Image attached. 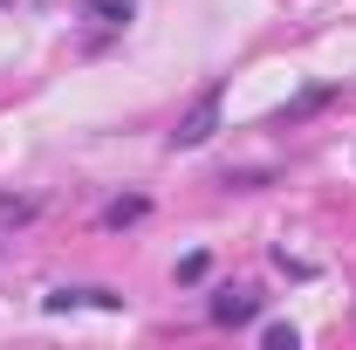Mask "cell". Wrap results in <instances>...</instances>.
<instances>
[{
	"instance_id": "obj_7",
	"label": "cell",
	"mask_w": 356,
	"mask_h": 350,
	"mask_svg": "<svg viewBox=\"0 0 356 350\" xmlns=\"http://www.w3.org/2000/svg\"><path fill=\"white\" fill-rule=\"evenodd\" d=\"M295 344H302L295 323H267V350H295Z\"/></svg>"
},
{
	"instance_id": "obj_5",
	"label": "cell",
	"mask_w": 356,
	"mask_h": 350,
	"mask_svg": "<svg viewBox=\"0 0 356 350\" xmlns=\"http://www.w3.org/2000/svg\"><path fill=\"white\" fill-rule=\"evenodd\" d=\"M329 96H336V89H309V96H295V103L281 110V124H302V117H315V110H322Z\"/></svg>"
},
{
	"instance_id": "obj_3",
	"label": "cell",
	"mask_w": 356,
	"mask_h": 350,
	"mask_svg": "<svg viewBox=\"0 0 356 350\" xmlns=\"http://www.w3.org/2000/svg\"><path fill=\"white\" fill-rule=\"evenodd\" d=\"M42 309L48 316H69V309H124V296L117 289H48Z\"/></svg>"
},
{
	"instance_id": "obj_2",
	"label": "cell",
	"mask_w": 356,
	"mask_h": 350,
	"mask_svg": "<svg viewBox=\"0 0 356 350\" xmlns=\"http://www.w3.org/2000/svg\"><path fill=\"white\" fill-rule=\"evenodd\" d=\"M213 323H226V330H247V323H254V316H261V289H233V282H226V289H213Z\"/></svg>"
},
{
	"instance_id": "obj_6",
	"label": "cell",
	"mask_w": 356,
	"mask_h": 350,
	"mask_svg": "<svg viewBox=\"0 0 356 350\" xmlns=\"http://www.w3.org/2000/svg\"><path fill=\"white\" fill-rule=\"evenodd\" d=\"M83 7H89V14H103L110 28H124V21H131V14H137L131 0H83Z\"/></svg>"
},
{
	"instance_id": "obj_1",
	"label": "cell",
	"mask_w": 356,
	"mask_h": 350,
	"mask_svg": "<svg viewBox=\"0 0 356 350\" xmlns=\"http://www.w3.org/2000/svg\"><path fill=\"white\" fill-rule=\"evenodd\" d=\"M220 110H226V83H206L199 96H192V110L172 124V137H165V144H172V151H199L206 137L220 131Z\"/></svg>"
},
{
	"instance_id": "obj_4",
	"label": "cell",
	"mask_w": 356,
	"mask_h": 350,
	"mask_svg": "<svg viewBox=\"0 0 356 350\" xmlns=\"http://www.w3.org/2000/svg\"><path fill=\"white\" fill-rule=\"evenodd\" d=\"M144 213H151V199H144V192H124V199L103 206V227H137Z\"/></svg>"
},
{
	"instance_id": "obj_8",
	"label": "cell",
	"mask_w": 356,
	"mask_h": 350,
	"mask_svg": "<svg viewBox=\"0 0 356 350\" xmlns=\"http://www.w3.org/2000/svg\"><path fill=\"white\" fill-rule=\"evenodd\" d=\"M206 268H213L206 254H185V261H178V282H206Z\"/></svg>"
}]
</instances>
